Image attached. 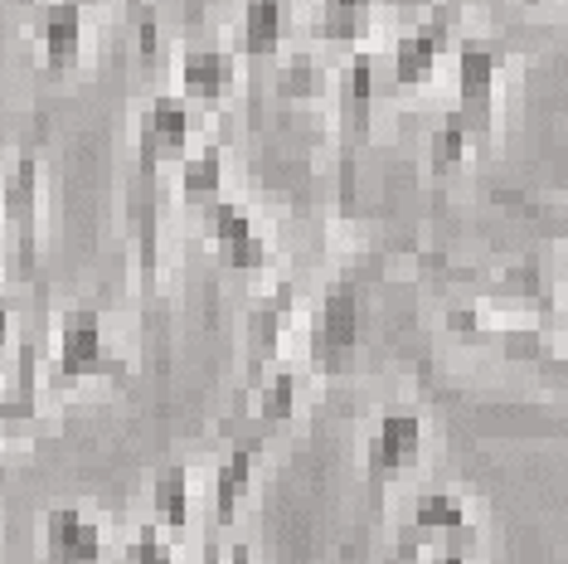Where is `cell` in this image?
Masks as SVG:
<instances>
[{
	"instance_id": "obj_1",
	"label": "cell",
	"mask_w": 568,
	"mask_h": 564,
	"mask_svg": "<svg viewBox=\"0 0 568 564\" xmlns=\"http://www.w3.org/2000/svg\"><path fill=\"white\" fill-rule=\"evenodd\" d=\"M54 380L59 384H83V380H126V361L102 336L98 306H73L59 322L54 345Z\"/></svg>"
},
{
	"instance_id": "obj_2",
	"label": "cell",
	"mask_w": 568,
	"mask_h": 564,
	"mask_svg": "<svg viewBox=\"0 0 568 564\" xmlns=\"http://www.w3.org/2000/svg\"><path fill=\"white\" fill-rule=\"evenodd\" d=\"M190 141H195V102L185 93L151 98L136 127V181H156L161 165L185 161Z\"/></svg>"
},
{
	"instance_id": "obj_3",
	"label": "cell",
	"mask_w": 568,
	"mask_h": 564,
	"mask_svg": "<svg viewBox=\"0 0 568 564\" xmlns=\"http://www.w3.org/2000/svg\"><path fill=\"white\" fill-rule=\"evenodd\" d=\"M423 443H428V429H423V414H413V409H389V414L374 423V433L365 443L369 506L384 502V482L404 477V472L423 463Z\"/></svg>"
},
{
	"instance_id": "obj_4",
	"label": "cell",
	"mask_w": 568,
	"mask_h": 564,
	"mask_svg": "<svg viewBox=\"0 0 568 564\" xmlns=\"http://www.w3.org/2000/svg\"><path fill=\"white\" fill-rule=\"evenodd\" d=\"M500 69H506V49L496 40H462V49H457V112L467 118L471 137L481 141V147L496 137Z\"/></svg>"
},
{
	"instance_id": "obj_5",
	"label": "cell",
	"mask_w": 568,
	"mask_h": 564,
	"mask_svg": "<svg viewBox=\"0 0 568 564\" xmlns=\"http://www.w3.org/2000/svg\"><path fill=\"white\" fill-rule=\"evenodd\" d=\"M0 214H6V243L16 278H30L40 263V161L20 157L0 185Z\"/></svg>"
},
{
	"instance_id": "obj_6",
	"label": "cell",
	"mask_w": 568,
	"mask_h": 564,
	"mask_svg": "<svg viewBox=\"0 0 568 564\" xmlns=\"http://www.w3.org/2000/svg\"><path fill=\"white\" fill-rule=\"evenodd\" d=\"M359 345V292L355 282H331L326 298L316 306V326H312V365L316 375H341L351 365Z\"/></svg>"
},
{
	"instance_id": "obj_7",
	"label": "cell",
	"mask_w": 568,
	"mask_h": 564,
	"mask_svg": "<svg viewBox=\"0 0 568 564\" xmlns=\"http://www.w3.org/2000/svg\"><path fill=\"white\" fill-rule=\"evenodd\" d=\"M204 234H210L219 263H224L229 273H263L267 259H273L263 229H257V220L239 200H214L210 210H204Z\"/></svg>"
},
{
	"instance_id": "obj_8",
	"label": "cell",
	"mask_w": 568,
	"mask_h": 564,
	"mask_svg": "<svg viewBox=\"0 0 568 564\" xmlns=\"http://www.w3.org/2000/svg\"><path fill=\"white\" fill-rule=\"evenodd\" d=\"M452 44V6H433L404 40L394 44V88H418L437 73V59L447 54Z\"/></svg>"
},
{
	"instance_id": "obj_9",
	"label": "cell",
	"mask_w": 568,
	"mask_h": 564,
	"mask_svg": "<svg viewBox=\"0 0 568 564\" xmlns=\"http://www.w3.org/2000/svg\"><path fill=\"white\" fill-rule=\"evenodd\" d=\"M267 439L273 433H248V439H239L234 447H229V457L219 463L214 472V525L224 531V525H234L239 516V506L248 502V492H253V477H257V467H263V457H267Z\"/></svg>"
},
{
	"instance_id": "obj_10",
	"label": "cell",
	"mask_w": 568,
	"mask_h": 564,
	"mask_svg": "<svg viewBox=\"0 0 568 564\" xmlns=\"http://www.w3.org/2000/svg\"><path fill=\"white\" fill-rule=\"evenodd\" d=\"M292 306H296L292 282H277V288L253 306V316H248V355H243V361H248V384L253 390L267 380V365L277 361L282 331H287V322H292Z\"/></svg>"
},
{
	"instance_id": "obj_11",
	"label": "cell",
	"mask_w": 568,
	"mask_h": 564,
	"mask_svg": "<svg viewBox=\"0 0 568 564\" xmlns=\"http://www.w3.org/2000/svg\"><path fill=\"white\" fill-rule=\"evenodd\" d=\"M341 137H345V157H355L369 137L374 122V54L369 49H355L351 63L341 73Z\"/></svg>"
},
{
	"instance_id": "obj_12",
	"label": "cell",
	"mask_w": 568,
	"mask_h": 564,
	"mask_svg": "<svg viewBox=\"0 0 568 564\" xmlns=\"http://www.w3.org/2000/svg\"><path fill=\"white\" fill-rule=\"evenodd\" d=\"M44 555L49 564H102V531L79 506H54L44 516Z\"/></svg>"
},
{
	"instance_id": "obj_13",
	"label": "cell",
	"mask_w": 568,
	"mask_h": 564,
	"mask_svg": "<svg viewBox=\"0 0 568 564\" xmlns=\"http://www.w3.org/2000/svg\"><path fill=\"white\" fill-rule=\"evenodd\" d=\"M40 49L49 73H73L83 59V0H49L40 10Z\"/></svg>"
},
{
	"instance_id": "obj_14",
	"label": "cell",
	"mask_w": 568,
	"mask_h": 564,
	"mask_svg": "<svg viewBox=\"0 0 568 564\" xmlns=\"http://www.w3.org/2000/svg\"><path fill=\"white\" fill-rule=\"evenodd\" d=\"M234 73L239 63L229 49L219 44H195L180 54V93L190 102H204V108H214V102H224V93L234 88Z\"/></svg>"
},
{
	"instance_id": "obj_15",
	"label": "cell",
	"mask_w": 568,
	"mask_h": 564,
	"mask_svg": "<svg viewBox=\"0 0 568 564\" xmlns=\"http://www.w3.org/2000/svg\"><path fill=\"white\" fill-rule=\"evenodd\" d=\"M287 34V0H243V24H239V49L243 59L263 63L282 49Z\"/></svg>"
},
{
	"instance_id": "obj_16",
	"label": "cell",
	"mask_w": 568,
	"mask_h": 564,
	"mask_svg": "<svg viewBox=\"0 0 568 564\" xmlns=\"http://www.w3.org/2000/svg\"><path fill=\"white\" fill-rule=\"evenodd\" d=\"M180 200L190 210H210L214 200H224V147L219 141L180 161Z\"/></svg>"
},
{
	"instance_id": "obj_17",
	"label": "cell",
	"mask_w": 568,
	"mask_h": 564,
	"mask_svg": "<svg viewBox=\"0 0 568 564\" xmlns=\"http://www.w3.org/2000/svg\"><path fill=\"white\" fill-rule=\"evenodd\" d=\"M190 511H195V496H190V467H161L156 482H151V516H156L171 535L190 531Z\"/></svg>"
},
{
	"instance_id": "obj_18",
	"label": "cell",
	"mask_w": 568,
	"mask_h": 564,
	"mask_svg": "<svg viewBox=\"0 0 568 564\" xmlns=\"http://www.w3.org/2000/svg\"><path fill=\"white\" fill-rule=\"evenodd\" d=\"M413 525L418 531H437V535H457V541H471L476 535L471 506L457 492H423L413 502Z\"/></svg>"
},
{
	"instance_id": "obj_19",
	"label": "cell",
	"mask_w": 568,
	"mask_h": 564,
	"mask_svg": "<svg viewBox=\"0 0 568 564\" xmlns=\"http://www.w3.org/2000/svg\"><path fill=\"white\" fill-rule=\"evenodd\" d=\"M369 10L374 0H321L316 34L326 44H359L369 30Z\"/></svg>"
},
{
	"instance_id": "obj_20",
	"label": "cell",
	"mask_w": 568,
	"mask_h": 564,
	"mask_svg": "<svg viewBox=\"0 0 568 564\" xmlns=\"http://www.w3.org/2000/svg\"><path fill=\"white\" fill-rule=\"evenodd\" d=\"M248 414H253V423H257L263 433L282 429V423L296 414V375H292V370H277V375H267L263 384H257Z\"/></svg>"
},
{
	"instance_id": "obj_21",
	"label": "cell",
	"mask_w": 568,
	"mask_h": 564,
	"mask_svg": "<svg viewBox=\"0 0 568 564\" xmlns=\"http://www.w3.org/2000/svg\"><path fill=\"white\" fill-rule=\"evenodd\" d=\"M34 409H40L34 404V345H24L16 380H10V390H0V433L16 429V423H30Z\"/></svg>"
},
{
	"instance_id": "obj_22",
	"label": "cell",
	"mask_w": 568,
	"mask_h": 564,
	"mask_svg": "<svg viewBox=\"0 0 568 564\" xmlns=\"http://www.w3.org/2000/svg\"><path fill=\"white\" fill-rule=\"evenodd\" d=\"M471 141H476V137H471L467 118H462V112L452 108L447 118L437 122V132H433V151H428V157H433V175H447L452 165H457L462 157H467V147H471Z\"/></svg>"
},
{
	"instance_id": "obj_23",
	"label": "cell",
	"mask_w": 568,
	"mask_h": 564,
	"mask_svg": "<svg viewBox=\"0 0 568 564\" xmlns=\"http://www.w3.org/2000/svg\"><path fill=\"white\" fill-rule=\"evenodd\" d=\"M277 93L282 98H321L326 93V79H321V63L316 59H292L287 69H282V79H277Z\"/></svg>"
},
{
	"instance_id": "obj_24",
	"label": "cell",
	"mask_w": 568,
	"mask_h": 564,
	"mask_svg": "<svg viewBox=\"0 0 568 564\" xmlns=\"http://www.w3.org/2000/svg\"><path fill=\"white\" fill-rule=\"evenodd\" d=\"M126 564H175V550L171 541L161 535L156 521H146L141 531L132 535V545H126Z\"/></svg>"
},
{
	"instance_id": "obj_25",
	"label": "cell",
	"mask_w": 568,
	"mask_h": 564,
	"mask_svg": "<svg viewBox=\"0 0 568 564\" xmlns=\"http://www.w3.org/2000/svg\"><path fill=\"white\" fill-rule=\"evenodd\" d=\"M467 545H471V541H457V535H447V545L433 550V564H471V560H467Z\"/></svg>"
},
{
	"instance_id": "obj_26",
	"label": "cell",
	"mask_w": 568,
	"mask_h": 564,
	"mask_svg": "<svg viewBox=\"0 0 568 564\" xmlns=\"http://www.w3.org/2000/svg\"><path fill=\"white\" fill-rule=\"evenodd\" d=\"M6 341H10V306L0 298V351H6Z\"/></svg>"
},
{
	"instance_id": "obj_27",
	"label": "cell",
	"mask_w": 568,
	"mask_h": 564,
	"mask_svg": "<svg viewBox=\"0 0 568 564\" xmlns=\"http://www.w3.org/2000/svg\"><path fill=\"white\" fill-rule=\"evenodd\" d=\"M204 564H224V550H219L214 535H210V541H204Z\"/></svg>"
},
{
	"instance_id": "obj_28",
	"label": "cell",
	"mask_w": 568,
	"mask_h": 564,
	"mask_svg": "<svg viewBox=\"0 0 568 564\" xmlns=\"http://www.w3.org/2000/svg\"><path fill=\"white\" fill-rule=\"evenodd\" d=\"M549 229H554L559 239H568V214H549Z\"/></svg>"
},
{
	"instance_id": "obj_29",
	"label": "cell",
	"mask_w": 568,
	"mask_h": 564,
	"mask_svg": "<svg viewBox=\"0 0 568 564\" xmlns=\"http://www.w3.org/2000/svg\"><path fill=\"white\" fill-rule=\"evenodd\" d=\"M229 564H253V555H248V545H234V555H229Z\"/></svg>"
}]
</instances>
